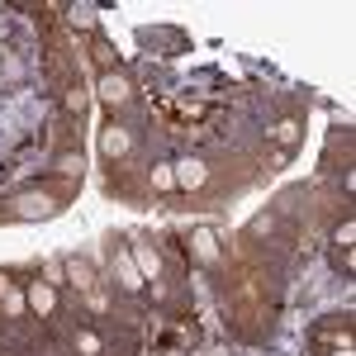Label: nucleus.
<instances>
[{"label": "nucleus", "instance_id": "nucleus-1", "mask_svg": "<svg viewBox=\"0 0 356 356\" xmlns=\"http://www.w3.org/2000/svg\"><path fill=\"white\" fill-rule=\"evenodd\" d=\"M219 275H223V314H228V323L252 337V323H261V332H271L275 323V290H271V266L261 261V257H252L243 252L233 266H228V257L219 261Z\"/></svg>", "mask_w": 356, "mask_h": 356}, {"label": "nucleus", "instance_id": "nucleus-2", "mask_svg": "<svg viewBox=\"0 0 356 356\" xmlns=\"http://www.w3.org/2000/svg\"><path fill=\"white\" fill-rule=\"evenodd\" d=\"M81 186V176H48L43 186H29L10 200V214L15 219H53L62 214V204L72 200V191Z\"/></svg>", "mask_w": 356, "mask_h": 356}, {"label": "nucleus", "instance_id": "nucleus-3", "mask_svg": "<svg viewBox=\"0 0 356 356\" xmlns=\"http://www.w3.org/2000/svg\"><path fill=\"white\" fill-rule=\"evenodd\" d=\"M309 356H356V314L332 309L309 328Z\"/></svg>", "mask_w": 356, "mask_h": 356}, {"label": "nucleus", "instance_id": "nucleus-4", "mask_svg": "<svg viewBox=\"0 0 356 356\" xmlns=\"http://www.w3.org/2000/svg\"><path fill=\"white\" fill-rule=\"evenodd\" d=\"M110 261H114V275H119V290L143 295V275H138L134 257H129V238H110Z\"/></svg>", "mask_w": 356, "mask_h": 356}, {"label": "nucleus", "instance_id": "nucleus-5", "mask_svg": "<svg viewBox=\"0 0 356 356\" xmlns=\"http://www.w3.org/2000/svg\"><path fill=\"white\" fill-rule=\"evenodd\" d=\"M100 100L110 105V110H129L134 105V81L114 67V72H100Z\"/></svg>", "mask_w": 356, "mask_h": 356}, {"label": "nucleus", "instance_id": "nucleus-6", "mask_svg": "<svg viewBox=\"0 0 356 356\" xmlns=\"http://www.w3.org/2000/svg\"><path fill=\"white\" fill-rule=\"evenodd\" d=\"M352 219H342V228H337V233H332V243H337V266H342V271L352 275Z\"/></svg>", "mask_w": 356, "mask_h": 356}, {"label": "nucleus", "instance_id": "nucleus-7", "mask_svg": "<svg viewBox=\"0 0 356 356\" xmlns=\"http://www.w3.org/2000/svg\"><path fill=\"white\" fill-rule=\"evenodd\" d=\"M204 181H209L204 162H186V166H181V186H204Z\"/></svg>", "mask_w": 356, "mask_h": 356}]
</instances>
